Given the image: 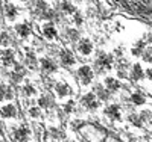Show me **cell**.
<instances>
[{"label": "cell", "instance_id": "6da1fadb", "mask_svg": "<svg viewBox=\"0 0 152 142\" xmlns=\"http://www.w3.org/2000/svg\"><path fill=\"white\" fill-rule=\"evenodd\" d=\"M78 74H79V77H81L82 85H90L91 80H93V77H94L93 70L88 67V65H82V67L78 70Z\"/></svg>", "mask_w": 152, "mask_h": 142}, {"label": "cell", "instance_id": "7a4b0ae2", "mask_svg": "<svg viewBox=\"0 0 152 142\" xmlns=\"http://www.w3.org/2000/svg\"><path fill=\"white\" fill-rule=\"evenodd\" d=\"M78 51H79V55H82V56L91 55V51H93V43L88 40V38H82V40L79 41V44H78Z\"/></svg>", "mask_w": 152, "mask_h": 142}, {"label": "cell", "instance_id": "3957f363", "mask_svg": "<svg viewBox=\"0 0 152 142\" xmlns=\"http://www.w3.org/2000/svg\"><path fill=\"white\" fill-rule=\"evenodd\" d=\"M96 63H97V67L100 70H110L111 68V63H113V56L111 55H107V53H100L99 58H97V61H96Z\"/></svg>", "mask_w": 152, "mask_h": 142}, {"label": "cell", "instance_id": "277c9868", "mask_svg": "<svg viewBox=\"0 0 152 142\" xmlns=\"http://www.w3.org/2000/svg\"><path fill=\"white\" fill-rule=\"evenodd\" d=\"M96 98H97V97L94 95V92H93V94H87V95L82 97V105H84L88 110H94V109L99 106V101H97Z\"/></svg>", "mask_w": 152, "mask_h": 142}, {"label": "cell", "instance_id": "5b68a950", "mask_svg": "<svg viewBox=\"0 0 152 142\" xmlns=\"http://www.w3.org/2000/svg\"><path fill=\"white\" fill-rule=\"evenodd\" d=\"M0 59H2L3 65H15V59H14V53L9 48H3L0 50Z\"/></svg>", "mask_w": 152, "mask_h": 142}, {"label": "cell", "instance_id": "8992f818", "mask_svg": "<svg viewBox=\"0 0 152 142\" xmlns=\"http://www.w3.org/2000/svg\"><path fill=\"white\" fill-rule=\"evenodd\" d=\"M40 63H41L43 71H46V73H56L58 71V65L52 59H49V58H41Z\"/></svg>", "mask_w": 152, "mask_h": 142}, {"label": "cell", "instance_id": "52a82bcc", "mask_svg": "<svg viewBox=\"0 0 152 142\" xmlns=\"http://www.w3.org/2000/svg\"><path fill=\"white\" fill-rule=\"evenodd\" d=\"M29 135H31V132H29V128H28L26 125L18 127L17 130L14 132V138H15V141H18V142H26V141L29 139Z\"/></svg>", "mask_w": 152, "mask_h": 142}, {"label": "cell", "instance_id": "ba28073f", "mask_svg": "<svg viewBox=\"0 0 152 142\" xmlns=\"http://www.w3.org/2000/svg\"><path fill=\"white\" fill-rule=\"evenodd\" d=\"M145 76H146V74H145V71H143V67H142L138 62L134 63L132 68H131V79L135 80V82H138V80H142Z\"/></svg>", "mask_w": 152, "mask_h": 142}, {"label": "cell", "instance_id": "9c48e42d", "mask_svg": "<svg viewBox=\"0 0 152 142\" xmlns=\"http://www.w3.org/2000/svg\"><path fill=\"white\" fill-rule=\"evenodd\" d=\"M43 33H44V36L47 38V40H53V38H56V35H58L53 23H44L43 24Z\"/></svg>", "mask_w": 152, "mask_h": 142}, {"label": "cell", "instance_id": "30bf717a", "mask_svg": "<svg viewBox=\"0 0 152 142\" xmlns=\"http://www.w3.org/2000/svg\"><path fill=\"white\" fill-rule=\"evenodd\" d=\"M15 30L21 38H28L31 35V32H32V27H31L29 23H20V24L15 26Z\"/></svg>", "mask_w": 152, "mask_h": 142}, {"label": "cell", "instance_id": "8fae6325", "mask_svg": "<svg viewBox=\"0 0 152 142\" xmlns=\"http://www.w3.org/2000/svg\"><path fill=\"white\" fill-rule=\"evenodd\" d=\"M0 115L5 118H14L17 115V109L14 105H6V106H2L0 107Z\"/></svg>", "mask_w": 152, "mask_h": 142}, {"label": "cell", "instance_id": "7c38bea8", "mask_svg": "<svg viewBox=\"0 0 152 142\" xmlns=\"http://www.w3.org/2000/svg\"><path fill=\"white\" fill-rule=\"evenodd\" d=\"M59 59L61 62L64 63V65H73L75 63V56L70 53V50H61V53H59Z\"/></svg>", "mask_w": 152, "mask_h": 142}, {"label": "cell", "instance_id": "4fadbf2b", "mask_svg": "<svg viewBox=\"0 0 152 142\" xmlns=\"http://www.w3.org/2000/svg\"><path fill=\"white\" fill-rule=\"evenodd\" d=\"M105 112H107L108 117H110L111 120H114V121H117V120L122 118V115H120V107H119L117 105H111V106H108Z\"/></svg>", "mask_w": 152, "mask_h": 142}, {"label": "cell", "instance_id": "5bb4252c", "mask_svg": "<svg viewBox=\"0 0 152 142\" xmlns=\"http://www.w3.org/2000/svg\"><path fill=\"white\" fill-rule=\"evenodd\" d=\"M5 15H6V20H9V21H12L15 17H17V8H15V5L14 3H6L5 5Z\"/></svg>", "mask_w": 152, "mask_h": 142}, {"label": "cell", "instance_id": "9a60e30c", "mask_svg": "<svg viewBox=\"0 0 152 142\" xmlns=\"http://www.w3.org/2000/svg\"><path fill=\"white\" fill-rule=\"evenodd\" d=\"M105 88L108 89V91H119V88H120V83L119 80L116 79H113V77H107L105 79Z\"/></svg>", "mask_w": 152, "mask_h": 142}, {"label": "cell", "instance_id": "2e32d148", "mask_svg": "<svg viewBox=\"0 0 152 142\" xmlns=\"http://www.w3.org/2000/svg\"><path fill=\"white\" fill-rule=\"evenodd\" d=\"M145 48H146V44H145L143 40H140V41H137V43L134 44V47L131 48V53H132L134 56H142V53H143Z\"/></svg>", "mask_w": 152, "mask_h": 142}, {"label": "cell", "instance_id": "e0dca14e", "mask_svg": "<svg viewBox=\"0 0 152 142\" xmlns=\"http://www.w3.org/2000/svg\"><path fill=\"white\" fill-rule=\"evenodd\" d=\"M55 91H56V94H58V97H67L69 94H70V89H69V86L66 85V83H56V88H55Z\"/></svg>", "mask_w": 152, "mask_h": 142}, {"label": "cell", "instance_id": "ac0fdd59", "mask_svg": "<svg viewBox=\"0 0 152 142\" xmlns=\"http://www.w3.org/2000/svg\"><path fill=\"white\" fill-rule=\"evenodd\" d=\"M12 98V91L6 85H0V100H9Z\"/></svg>", "mask_w": 152, "mask_h": 142}, {"label": "cell", "instance_id": "d6986e66", "mask_svg": "<svg viewBox=\"0 0 152 142\" xmlns=\"http://www.w3.org/2000/svg\"><path fill=\"white\" fill-rule=\"evenodd\" d=\"M35 9H37V12L40 15H46V12L49 11V6H47V3L44 2V0H37V5H35Z\"/></svg>", "mask_w": 152, "mask_h": 142}, {"label": "cell", "instance_id": "ffe728a7", "mask_svg": "<svg viewBox=\"0 0 152 142\" xmlns=\"http://www.w3.org/2000/svg\"><path fill=\"white\" fill-rule=\"evenodd\" d=\"M131 101L134 103V105H137V106H142V105H145L146 98H145V95L140 94V92H134V94L131 95Z\"/></svg>", "mask_w": 152, "mask_h": 142}, {"label": "cell", "instance_id": "44dd1931", "mask_svg": "<svg viewBox=\"0 0 152 142\" xmlns=\"http://www.w3.org/2000/svg\"><path fill=\"white\" fill-rule=\"evenodd\" d=\"M142 59H143V62H146V63H152V47H148V48L143 50Z\"/></svg>", "mask_w": 152, "mask_h": 142}, {"label": "cell", "instance_id": "7402d4cb", "mask_svg": "<svg viewBox=\"0 0 152 142\" xmlns=\"http://www.w3.org/2000/svg\"><path fill=\"white\" fill-rule=\"evenodd\" d=\"M61 9L66 12V14H75V6L70 3V2H67V0H64V2L61 3Z\"/></svg>", "mask_w": 152, "mask_h": 142}, {"label": "cell", "instance_id": "603a6c76", "mask_svg": "<svg viewBox=\"0 0 152 142\" xmlns=\"http://www.w3.org/2000/svg\"><path fill=\"white\" fill-rule=\"evenodd\" d=\"M26 63L31 68H35V65H37V59H35V55L32 53V51H29V53L26 55Z\"/></svg>", "mask_w": 152, "mask_h": 142}, {"label": "cell", "instance_id": "cb8c5ba5", "mask_svg": "<svg viewBox=\"0 0 152 142\" xmlns=\"http://www.w3.org/2000/svg\"><path fill=\"white\" fill-rule=\"evenodd\" d=\"M38 103H40L41 107H50V105H52V101H50V98L47 95H41L38 98Z\"/></svg>", "mask_w": 152, "mask_h": 142}, {"label": "cell", "instance_id": "d4e9b609", "mask_svg": "<svg viewBox=\"0 0 152 142\" xmlns=\"http://www.w3.org/2000/svg\"><path fill=\"white\" fill-rule=\"evenodd\" d=\"M96 97H99V98H107L108 97V89L105 91V89L102 88V86H97L96 88V94H94Z\"/></svg>", "mask_w": 152, "mask_h": 142}, {"label": "cell", "instance_id": "484cf974", "mask_svg": "<svg viewBox=\"0 0 152 142\" xmlns=\"http://www.w3.org/2000/svg\"><path fill=\"white\" fill-rule=\"evenodd\" d=\"M23 94L28 95V97H29V95H34V94H35V88H34L32 85H24V86H23Z\"/></svg>", "mask_w": 152, "mask_h": 142}, {"label": "cell", "instance_id": "4316f807", "mask_svg": "<svg viewBox=\"0 0 152 142\" xmlns=\"http://www.w3.org/2000/svg\"><path fill=\"white\" fill-rule=\"evenodd\" d=\"M67 35H69L70 40H78L79 38V33H78L76 29H67Z\"/></svg>", "mask_w": 152, "mask_h": 142}, {"label": "cell", "instance_id": "83f0119b", "mask_svg": "<svg viewBox=\"0 0 152 142\" xmlns=\"http://www.w3.org/2000/svg\"><path fill=\"white\" fill-rule=\"evenodd\" d=\"M129 121H131L134 125H137V127H140L142 123H143L142 118H140V117H135V115H131V117H129Z\"/></svg>", "mask_w": 152, "mask_h": 142}, {"label": "cell", "instance_id": "f1b7e54d", "mask_svg": "<svg viewBox=\"0 0 152 142\" xmlns=\"http://www.w3.org/2000/svg\"><path fill=\"white\" fill-rule=\"evenodd\" d=\"M9 44V38L6 33H0V47H3V45H8Z\"/></svg>", "mask_w": 152, "mask_h": 142}, {"label": "cell", "instance_id": "f546056e", "mask_svg": "<svg viewBox=\"0 0 152 142\" xmlns=\"http://www.w3.org/2000/svg\"><path fill=\"white\" fill-rule=\"evenodd\" d=\"M29 113H31V117H38V115H40V109L38 107H31Z\"/></svg>", "mask_w": 152, "mask_h": 142}, {"label": "cell", "instance_id": "4dcf8cb0", "mask_svg": "<svg viewBox=\"0 0 152 142\" xmlns=\"http://www.w3.org/2000/svg\"><path fill=\"white\" fill-rule=\"evenodd\" d=\"M73 106H75V103H73V101H69L67 105H66V107H64L66 112H72V110H73Z\"/></svg>", "mask_w": 152, "mask_h": 142}, {"label": "cell", "instance_id": "1f68e13d", "mask_svg": "<svg viewBox=\"0 0 152 142\" xmlns=\"http://www.w3.org/2000/svg\"><path fill=\"white\" fill-rule=\"evenodd\" d=\"M145 74H146V77H148V79L152 82V68H148V70L145 71Z\"/></svg>", "mask_w": 152, "mask_h": 142}, {"label": "cell", "instance_id": "d6a6232c", "mask_svg": "<svg viewBox=\"0 0 152 142\" xmlns=\"http://www.w3.org/2000/svg\"><path fill=\"white\" fill-rule=\"evenodd\" d=\"M148 41L152 44V33H149V35H148Z\"/></svg>", "mask_w": 152, "mask_h": 142}, {"label": "cell", "instance_id": "836d02e7", "mask_svg": "<svg viewBox=\"0 0 152 142\" xmlns=\"http://www.w3.org/2000/svg\"><path fill=\"white\" fill-rule=\"evenodd\" d=\"M0 136H2V128H0Z\"/></svg>", "mask_w": 152, "mask_h": 142}]
</instances>
